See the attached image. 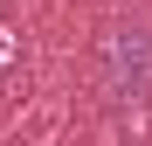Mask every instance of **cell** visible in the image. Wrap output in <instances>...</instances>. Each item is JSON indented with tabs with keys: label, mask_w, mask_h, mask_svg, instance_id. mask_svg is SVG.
<instances>
[{
	"label": "cell",
	"mask_w": 152,
	"mask_h": 146,
	"mask_svg": "<svg viewBox=\"0 0 152 146\" xmlns=\"http://www.w3.org/2000/svg\"><path fill=\"white\" fill-rule=\"evenodd\" d=\"M97 90L111 111H145L152 104V14L124 7L97 35Z\"/></svg>",
	"instance_id": "cell-1"
}]
</instances>
